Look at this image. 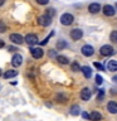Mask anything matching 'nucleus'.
<instances>
[{
    "label": "nucleus",
    "mask_w": 117,
    "mask_h": 121,
    "mask_svg": "<svg viewBox=\"0 0 117 121\" xmlns=\"http://www.w3.org/2000/svg\"><path fill=\"white\" fill-rule=\"evenodd\" d=\"M74 20V17L69 13H64L62 17H60V23H62L63 25H71L72 23Z\"/></svg>",
    "instance_id": "f257e3e1"
},
{
    "label": "nucleus",
    "mask_w": 117,
    "mask_h": 121,
    "mask_svg": "<svg viewBox=\"0 0 117 121\" xmlns=\"http://www.w3.org/2000/svg\"><path fill=\"white\" fill-rule=\"evenodd\" d=\"M38 23L43 26H48V25H50V23H52V17H49L48 14H43L38 18Z\"/></svg>",
    "instance_id": "f03ea898"
},
{
    "label": "nucleus",
    "mask_w": 117,
    "mask_h": 121,
    "mask_svg": "<svg viewBox=\"0 0 117 121\" xmlns=\"http://www.w3.org/2000/svg\"><path fill=\"white\" fill-rule=\"evenodd\" d=\"M81 52H82V54H83V56H86V57H91V56L93 54L94 49H93L92 45L87 44V45H83V47L81 48Z\"/></svg>",
    "instance_id": "7ed1b4c3"
},
{
    "label": "nucleus",
    "mask_w": 117,
    "mask_h": 121,
    "mask_svg": "<svg viewBox=\"0 0 117 121\" xmlns=\"http://www.w3.org/2000/svg\"><path fill=\"white\" fill-rule=\"evenodd\" d=\"M101 54L104 56V57H108V56H112L113 54V48L111 47V45H102L101 47Z\"/></svg>",
    "instance_id": "20e7f679"
},
{
    "label": "nucleus",
    "mask_w": 117,
    "mask_h": 121,
    "mask_svg": "<svg viewBox=\"0 0 117 121\" xmlns=\"http://www.w3.org/2000/svg\"><path fill=\"white\" fill-rule=\"evenodd\" d=\"M25 43L29 44V45H35L38 43V37L35 35V34H28L25 38H24Z\"/></svg>",
    "instance_id": "39448f33"
},
{
    "label": "nucleus",
    "mask_w": 117,
    "mask_h": 121,
    "mask_svg": "<svg viewBox=\"0 0 117 121\" xmlns=\"http://www.w3.org/2000/svg\"><path fill=\"white\" fill-rule=\"evenodd\" d=\"M10 40L13 42L14 44H23V42H24L23 37L20 35V34H17V33L10 34Z\"/></svg>",
    "instance_id": "423d86ee"
},
{
    "label": "nucleus",
    "mask_w": 117,
    "mask_h": 121,
    "mask_svg": "<svg viewBox=\"0 0 117 121\" xmlns=\"http://www.w3.org/2000/svg\"><path fill=\"white\" fill-rule=\"evenodd\" d=\"M82 37H83V30L81 29H73L71 32V38L73 40H79Z\"/></svg>",
    "instance_id": "0eeeda50"
},
{
    "label": "nucleus",
    "mask_w": 117,
    "mask_h": 121,
    "mask_svg": "<svg viewBox=\"0 0 117 121\" xmlns=\"http://www.w3.org/2000/svg\"><path fill=\"white\" fill-rule=\"evenodd\" d=\"M102 10H103V14L107 15V17H113V15H115V13H116L115 8H113L112 5H104Z\"/></svg>",
    "instance_id": "6e6552de"
},
{
    "label": "nucleus",
    "mask_w": 117,
    "mask_h": 121,
    "mask_svg": "<svg viewBox=\"0 0 117 121\" xmlns=\"http://www.w3.org/2000/svg\"><path fill=\"white\" fill-rule=\"evenodd\" d=\"M30 54H32L34 58H40V57H43V49L42 48H34L32 47L30 48Z\"/></svg>",
    "instance_id": "1a4fd4ad"
},
{
    "label": "nucleus",
    "mask_w": 117,
    "mask_h": 121,
    "mask_svg": "<svg viewBox=\"0 0 117 121\" xmlns=\"http://www.w3.org/2000/svg\"><path fill=\"white\" fill-rule=\"evenodd\" d=\"M23 63V57L20 54H14L13 56V59H11V64H13L14 67H19L20 64Z\"/></svg>",
    "instance_id": "9d476101"
},
{
    "label": "nucleus",
    "mask_w": 117,
    "mask_h": 121,
    "mask_svg": "<svg viewBox=\"0 0 117 121\" xmlns=\"http://www.w3.org/2000/svg\"><path fill=\"white\" fill-rule=\"evenodd\" d=\"M91 95H92V92H91V90L87 88V87H84V88L81 91V98L83 101H88L91 98Z\"/></svg>",
    "instance_id": "9b49d317"
},
{
    "label": "nucleus",
    "mask_w": 117,
    "mask_h": 121,
    "mask_svg": "<svg viewBox=\"0 0 117 121\" xmlns=\"http://www.w3.org/2000/svg\"><path fill=\"white\" fill-rule=\"evenodd\" d=\"M88 10H89L92 14H97L98 11L101 10V5H100L98 3H92V4L88 6Z\"/></svg>",
    "instance_id": "f8f14e48"
},
{
    "label": "nucleus",
    "mask_w": 117,
    "mask_h": 121,
    "mask_svg": "<svg viewBox=\"0 0 117 121\" xmlns=\"http://www.w3.org/2000/svg\"><path fill=\"white\" fill-rule=\"evenodd\" d=\"M107 110L111 113H117V102L116 101H109L107 105Z\"/></svg>",
    "instance_id": "ddd939ff"
},
{
    "label": "nucleus",
    "mask_w": 117,
    "mask_h": 121,
    "mask_svg": "<svg viewBox=\"0 0 117 121\" xmlns=\"http://www.w3.org/2000/svg\"><path fill=\"white\" fill-rule=\"evenodd\" d=\"M89 120L91 121H101L102 120V115L98 111H92L89 115Z\"/></svg>",
    "instance_id": "4468645a"
},
{
    "label": "nucleus",
    "mask_w": 117,
    "mask_h": 121,
    "mask_svg": "<svg viewBox=\"0 0 117 121\" xmlns=\"http://www.w3.org/2000/svg\"><path fill=\"white\" fill-rule=\"evenodd\" d=\"M107 68H108V71H112V72L117 71V60H115V59L108 60V63H107Z\"/></svg>",
    "instance_id": "2eb2a0df"
},
{
    "label": "nucleus",
    "mask_w": 117,
    "mask_h": 121,
    "mask_svg": "<svg viewBox=\"0 0 117 121\" xmlns=\"http://www.w3.org/2000/svg\"><path fill=\"white\" fill-rule=\"evenodd\" d=\"M81 71L83 72V74H84L86 78H91V76H92V69H91L88 66H83L81 68Z\"/></svg>",
    "instance_id": "dca6fc26"
},
{
    "label": "nucleus",
    "mask_w": 117,
    "mask_h": 121,
    "mask_svg": "<svg viewBox=\"0 0 117 121\" xmlns=\"http://www.w3.org/2000/svg\"><path fill=\"white\" fill-rule=\"evenodd\" d=\"M18 74V72L17 71H13V69H9V71H6L5 73L3 74V77L5 78V79H8V78H13V77H15V76Z\"/></svg>",
    "instance_id": "f3484780"
},
{
    "label": "nucleus",
    "mask_w": 117,
    "mask_h": 121,
    "mask_svg": "<svg viewBox=\"0 0 117 121\" xmlns=\"http://www.w3.org/2000/svg\"><path fill=\"white\" fill-rule=\"evenodd\" d=\"M79 113H81V107H79L78 105H73L71 107V115L73 116H78Z\"/></svg>",
    "instance_id": "a211bd4d"
},
{
    "label": "nucleus",
    "mask_w": 117,
    "mask_h": 121,
    "mask_svg": "<svg viewBox=\"0 0 117 121\" xmlns=\"http://www.w3.org/2000/svg\"><path fill=\"white\" fill-rule=\"evenodd\" d=\"M57 60L60 63V64H68L69 63V60L66 56H57Z\"/></svg>",
    "instance_id": "6ab92c4d"
},
{
    "label": "nucleus",
    "mask_w": 117,
    "mask_h": 121,
    "mask_svg": "<svg viewBox=\"0 0 117 121\" xmlns=\"http://www.w3.org/2000/svg\"><path fill=\"white\" fill-rule=\"evenodd\" d=\"M66 47H67V42L66 40H64V39L58 40V43H57V49H63Z\"/></svg>",
    "instance_id": "aec40b11"
},
{
    "label": "nucleus",
    "mask_w": 117,
    "mask_h": 121,
    "mask_svg": "<svg viewBox=\"0 0 117 121\" xmlns=\"http://www.w3.org/2000/svg\"><path fill=\"white\" fill-rule=\"evenodd\" d=\"M71 68H72V71H73V72H79V71H81V67H79V64H78L77 62H73V63H72Z\"/></svg>",
    "instance_id": "412c9836"
},
{
    "label": "nucleus",
    "mask_w": 117,
    "mask_h": 121,
    "mask_svg": "<svg viewBox=\"0 0 117 121\" xmlns=\"http://www.w3.org/2000/svg\"><path fill=\"white\" fill-rule=\"evenodd\" d=\"M104 97V90H98V95H97V101H102V98Z\"/></svg>",
    "instance_id": "4be33fe9"
},
{
    "label": "nucleus",
    "mask_w": 117,
    "mask_h": 121,
    "mask_svg": "<svg viewBox=\"0 0 117 121\" xmlns=\"http://www.w3.org/2000/svg\"><path fill=\"white\" fill-rule=\"evenodd\" d=\"M109 38H111L112 42L117 43V30H113V32L111 33V35H109Z\"/></svg>",
    "instance_id": "5701e85b"
},
{
    "label": "nucleus",
    "mask_w": 117,
    "mask_h": 121,
    "mask_svg": "<svg viewBox=\"0 0 117 121\" xmlns=\"http://www.w3.org/2000/svg\"><path fill=\"white\" fill-rule=\"evenodd\" d=\"M53 35H54V32H52V33H50V34H49V35L47 37V38H45V39H44V40H42V42H40V44H42V45H44V44H47V43H48V40H49V39H50V38H52Z\"/></svg>",
    "instance_id": "b1692460"
},
{
    "label": "nucleus",
    "mask_w": 117,
    "mask_h": 121,
    "mask_svg": "<svg viewBox=\"0 0 117 121\" xmlns=\"http://www.w3.org/2000/svg\"><path fill=\"white\" fill-rule=\"evenodd\" d=\"M96 83H97L98 86H100V85H102V83H103V78H102V77H101L100 74H97V76H96Z\"/></svg>",
    "instance_id": "393cba45"
},
{
    "label": "nucleus",
    "mask_w": 117,
    "mask_h": 121,
    "mask_svg": "<svg viewBox=\"0 0 117 121\" xmlns=\"http://www.w3.org/2000/svg\"><path fill=\"white\" fill-rule=\"evenodd\" d=\"M93 64H94V67L98 68L100 71H104V66H103V64H101V63H98V62H94Z\"/></svg>",
    "instance_id": "a878e982"
},
{
    "label": "nucleus",
    "mask_w": 117,
    "mask_h": 121,
    "mask_svg": "<svg viewBox=\"0 0 117 121\" xmlns=\"http://www.w3.org/2000/svg\"><path fill=\"white\" fill-rule=\"evenodd\" d=\"M58 101L59 102H67V96H66V95H59V96H58Z\"/></svg>",
    "instance_id": "bb28decb"
},
{
    "label": "nucleus",
    "mask_w": 117,
    "mask_h": 121,
    "mask_svg": "<svg viewBox=\"0 0 117 121\" xmlns=\"http://www.w3.org/2000/svg\"><path fill=\"white\" fill-rule=\"evenodd\" d=\"M47 14L49 15V17H54V14H55V10L53 9V8H49V9L47 10Z\"/></svg>",
    "instance_id": "cd10ccee"
},
{
    "label": "nucleus",
    "mask_w": 117,
    "mask_h": 121,
    "mask_svg": "<svg viewBox=\"0 0 117 121\" xmlns=\"http://www.w3.org/2000/svg\"><path fill=\"white\" fill-rule=\"evenodd\" d=\"M5 30H6V25L3 22H0V33H4Z\"/></svg>",
    "instance_id": "c85d7f7f"
},
{
    "label": "nucleus",
    "mask_w": 117,
    "mask_h": 121,
    "mask_svg": "<svg viewBox=\"0 0 117 121\" xmlns=\"http://www.w3.org/2000/svg\"><path fill=\"white\" fill-rule=\"evenodd\" d=\"M38 4H40V5H47V4L49 3V0H37Z\"/></svg>",
    "instance_id": "c756f323"
},
{
    "label": "nucleus",
    "mask_w": 117,
    "mask_h": 121,
    "mask_svg": "<svg viewBox=\"0 0 117 121\" xmlns=\"http://www.w3.org/2000/svg\"><path fill=\"white\" fill-rule=\"evenodd\" d=\"M82 116H83V119H86V120H89V115H88L87 112H84V111H83V112H82Z\"/></svg>",
    "instance_id": "7c9ffc66"
},
{
    "label": "nucleus",
    "mask_w": 117,
    "mask_h": 121,
    "mask_svg": "<svg viewBox=\"0 0 117 121\" xmlns=\"http://www.w3.org/2000/svg\"><path fill=\"white\" fill-rule=\"evenodd\" d=\"M4 45H5V43H4V40H3V39H0V48H3Z\"/></svg>",
    "instance_id": "2f4dec72"
},
{
    "label": "nucleus",
    "mask_w": 117,
    "mask_h": 121,
    "mask_svg": "<svg viewBox=\"0 0 117 121\" xmlns=\"http://www.w3.org/2000/svg\"><path fill=\"white\" fill-rule=\"evenodd\" d=\"M49 56H50V57H54V56H55V51H52L50 53H49Z\"/></svg>",
    "instance_id": "473e14b6"
},
{
    "label": "nucleus",
    "mask_w": 117,
    "mask_h": 121,
    "mask_svg": "<svg viewBox=\"0 0 117 121\" xmlns=\"http://www.w3.org/2000/svg\"><path fill=\"white\" fill-rule=\"evenodd\" d=\"M112 81H113V82H115V83H116V85H117V76H115V77H113V78H112Z\"/></svg>",
    "instance_id": "72a5a7b5"
},
{
    "label": "nucleus",
    "mask_w": 117,
    "mask_h": 121,
    "mask_svg": "<svg viewBox=\"0 0 117 121\" xmlns=\"http://www.w3.org/2000/svg\"><path fill=\"white\" fill-rule=\"evenodd\" d=\"M9 51H11V52H13V51H17V48H15V47H9Z\"/></svg>",
    "instance_id": "f704fd0d"
},
{
    "label": "nucleus",
    "mask_w": 117,
    "mask_h": 121,
    "mask_svg": "<svg viewBox=\"0 0 117 121\" xmlns=\"http://www.w3.org/2000/svg\"><path fill=\"white\" fill-rule=\"evenodd\" d=\"M4 3H5V0H0V6H1L3 4H4Z\"/></svg>",
    "instance_id": "c9c22d12"
},
{
    "label": "nucleus",
    "mask_w": 117,
    "mask_h": 121,
    "mask_svg": "<svg viewBox=\"0 0 117 121\" xmlns=\"http://www.w3.org/2000/svg\"><path fill=\"white\" fill-rule=\"evenodd\" d=\"M3 74V72H1V69H0V76H1Z\"/></svg>",
    "instance_id": "e433bc0d"
},
{
    "label": "nucleus",
    "mask_w": 117,
    "mask_h": 121,
    "mask_svg": "<svg viewBox=\"0 0 117 121\" xmlns=\"http://www.w3.org/2000/svg\"><path fill=\"white\" fill-rule=\"evenodd\" d=\"M0 88H1V85H0Z\"/></svg>",
    "instance_id": "4c0bfd02"
}]
</instances>
